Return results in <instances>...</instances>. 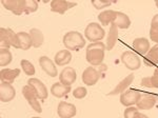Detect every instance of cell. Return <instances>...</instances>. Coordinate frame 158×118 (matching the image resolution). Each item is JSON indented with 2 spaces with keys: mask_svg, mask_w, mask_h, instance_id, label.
Wrapping results in <instances>:
<instances>
[{
  "mask_svg": "<svg viewBox=\"0 0 158 118\" xmlns=\"http://www.w3.org/2000/svg\"><path fill=\"white\" fill-rule=\"evenodd\" d=\"M106 48L101 41L92 42L86 47L85 59L91 65H100L103 62L104 52Z\"/></svg>",
  "mask_w": 158,
  "mask_h": 118,
  "instance_id": "cell-1",
  "label": "cell"
},
{
  "mask_svg": "<svg viewBox=\"0 0 158 118\" xmlns=\"http://www.w3.org/2000/svg\"><path fill=\"white\" fill-rule=\"evenodd\" d=\"M62 43L69 51H78L85 48L86 42L81 33L76 32V31H71L63 36Z\"/></svg>",
  "mask_w": 158,
  "mask_h": 118,
  "instance_id": "cell-2",
  "label": "cell"
},
{
  "mask_svg": "<svg viewBox=\"0 0 158 118\" xmlns=\"http://www.w3.org/2000/svg\"><path fill=\"white\" fill-rule=\"evenodd\" d=\"M0 44L1 48H10L11 47L15 48H19V40L17 34L13 32L12 29H0Z\"/></svg>",
  "mask_w": 158,
  "mask_h": 118,
  "instance_id": "cell-3",
  "label": "cell"
},
{
  "mask_svg": "<svg viewBox=\"0 0 158 118\" xmlns=\"http://www.w3.org/2000/svg\"><path fill=\"white\" fill-rule=\"evenodd\" d=\"M106 35V31L97 22H91L85 30V36L91 42H98L102 40Z\"/></svg>",
  "mask_w": 158,
  "mask_h": 118,
  "instance_id": "cell-4",
  "label": "cell"
},
{
  "mask_svg": "<svg viewBox=\"0 0 158 118\" xmlns=\"http://www.w3.org/2000/svg\"><path fill=\"white\" fill-rule=\"evenodd\" d=\"M120 60L126 65V68L129 69L130 71L138 70L140 65H141V61H140L139 56L134 52H131V51H126V52L122 53Z\"/></svg>",
  "mask_w": 158,
  "mask_h": 118,
  "instance_id": "cell-5",
  "label": "cell"
},
{
  "mask_svg": "<svg viewBox=\"0 0 158 118\" xmlns=\"http://www.w3.org/2000/svg\"><path fill=\"white\" fill-rule=\"evenodd\" d=\"M22 94H23L24 98L27 99L29 104L32 107V109L34 110L35 112H37V113L42 112V107L40 106V102L38 101L39 98L37 97V95L35 93L34 90L32 89V86H30L29 84L24 86L23 88H22Z\"/></svg>",
  "mask_w": 158,
  "mask_h": 118,
  "instance_id": "cell-6",
  "label": "cell"
},
{
  "mask_svg": "<svg viewBox=\"0 0 158 118\" xmlns=\"http://www.w3.org/2000/svg\"><path fill=\"white\" fill-rule=\"evenodd\" d=\"M140 96H141V93L139 91L134 89H128L120 94V103L127 107H133L138 102Z\"/></svg>",
  "mask_w": 158,
  "mask_h": 118,
  "instance_id": "cell-7",
  "label": "cell"
},
{
  "mask_svg": "<svg viewBox=\"0 0 158 118\" xmlns=\"http://www.w3.org/2000/svg\"><path fill=\"white\" fill-rule=\"evenodd\" d=\"M158 101V96L149 93H141L138 102L136 103L138 110H151Z\"/></svg>",
  "mask_w": 158,
  "mask_h": 118,
  "instance_id": "cell-8",
  "label": "cell"
},
{
  "mask_svg": "<svg viewBox=\"0 0 158 118\" xmlns=\"http://www.w3.org/2000/svg\"><path fill=\"white\" fill-rule=\"evenodd\" d=\"M27 84H29L30 86H32V89L35 91V93H36L37 97L39 99L44 100V99L48 98L49 92H48L47 86H45L44 83H43L42 81H40L39 79L33 78L32 77V78H30L29 80H27Z\"/></svg>",
  "mask_w": 158,
  "mask_h": 118,
  "instance_id": "cell-9",
  "label": "cell"
},
{
  "mask_svg": "<svg viewBox=\"0 0 158 118\" xmlns=\"http://www.w3.org/2000/svg\"><path fill=\"white\" fill-rule=\"evenodd\" d=\"M99 78H100V74L99 72L94 69L93 66H89L86 68L82 73V76H81V79H82V82L85 84V86H95L96 83L98 82Z\"/></svg>",
  "mask_w": 158,
  "mask_h": 118,
  "instance_id": "cell-10",
  "label": "cell"
},
{
  "mask_svg": "<svg viewBox=\"0 0 158 118\" xmlns=\"http://www.w3.org/2000/svg\"><path fill=\"white\" fill-rule=\"evenodd\" d=\"M77 110L75 104L65 101H60L57 107V114L60 118H73L75 117Z\"/></svg>",
  "mask_w": 158,
  "mask_h": 118,
  "instance_id": "cell-11",
  "label": "cell"
},
{
  "mask_svg": "<svg viewBox=\"0 0 158 118\" xmlns=\"http://www.w3.org/2000/svg\"><path fill=\"white\" fill-rule=\"evenodd\" d=\"M2 6L15 15L24 13V0H2Z\"/></svg>",
  "mask_w": 158,
  "mask_h": 118,
  "instance_id": "cell-12",
  "label": "cell"
},
{
  "mask_svg": "<svg viewBox=\"0 0 158 118\" xmlns=\"http://www.w3.org/2000/svg\"><path fill=\"white\" fill-rule=\"evenodd\" d=\"M76 6H77L76 2H70L65 1V0H53V1H51V11L63 15L71 7H74Z\"/></svg>",
  "mask_w": 158,
  "mask_h": 118,
  "instance_id": "cell-13",
  "label": "cell"
},
{
  "mask_svg": "<svg viewBox=\"0 0 158 118\" xmlns=\"http://www.w3.org/2000/svg\"><path fill=\"white\" fill-rule=\"evenodd\" d=\"M77 79V73H76L75 69L71 68V66H67L63 69L59 74V82H61L64 86H72Z\"/></svg>",
  "mask_w": 158,
  "mask_h": 118,
  "instance_id": "cell-14",
  "label": "cell"
},
{
  "mask_svg": "<svg viewBox=\"0 0 158 118\" xmlns=\"http://www.w3.org/2000/svg\"><path fill=\"white\" fill-rule=\"evenodd\" d=\"M16 96L15 88L11 83L1 82L0 84V100L2 102H10Z\"/></svg>",
  "mask_w": 158,
  "mask_h": 118,
  "instance_id": "cell-15",
  "label": "cell"
},
{
  "mask_svg": "<svg viewBox=\"0 0 158 118\" xmlns=\"http://www.w3.org/2000/svg\"><path fill=\"white\" fill-rule=\"evenodd\" d=\"M39 65L50 77H57L58 72L55 63L48 56H41L39 58Z\"/></svg>",
  "mask_w": 158,
  "mask_h": 118,
  "instance_id": "cell-16",
  "label": "cell"
},
{
  "mask_svg": "<svg viewBox=\"0 0 158 118\" xmlns=\"http://www.w3.org/2000/svg\"><path fill=\"white\" fill-rule=\"evenodd\" d=\"M20 69H2L0 71V79L1 82L6 83H13L15 79L19 76Z\"/></svg>",
  "mask_w": 158,
  "mask_h": 118,
  "instance_id": "cell-17",
  "label": "cell"
},
{
  "mask_svg": "<svg viewBox=\"0 0 158 118\" xmlns=\"http://www.w3.org/2000/svg\"><path fill=\"white\" fill-rule=\"evenodd\" d=\"M134 77L135 76L133 75V74H130V75H128L127 77H124V79H122L120 82H119L115 88H114V90H112L108 95H110V96H113V95H116V94L123 93L124 91L128 90L129 86H131V83L133 82Z\"/></svg>",
  "mask_w": 158,
  "mask_h": 118,
  "instance_id": "cell-18",
  "label": "cell"
},
{
  "mask_svg": "<svg viewBox=\"0 0 158 118\" xmlns=\"http://www.w3.org/2000/svg\"><path fill=\"white\" fill-rule=\"evenodd\" d=\"M55 63L59 66H63L67 65L72 61V53L69 50H60L59 52H57V54L54 57Z\"/></svg>",
  "mask_w": 158,
  "mask_h": 118,
  "instance_id": "cell-19",
  "label": "cell"
},
{
  "mask_svg": "<svg viewBox=\"0 0 158 118\" xmlns=\"http://www.w3.org/2000/svg\"><path fill=\"white\" fill-rule=\"evenodd\" d=\"M133 48L140 55H144L150 51V42L147 38H136L133 41Z\"/></svg>",
  "mask_w": 158,
  "mask_h": 118,
  "instance_id": "cell-20",
  "label": "cell"
},
{
  "mask_svg": "<svg viewBox=\"0 0 158 118\" xmlns=\"http://www.w3.org/2000/svg\"><path fill=\"white\" fill-rule=\"evenodd\" d=\"M70 92H71V86H64V84H62L61 82H55L51 86V94L54 97H57V98H61V97L65 96Z\"/></svg>",
  "mask_w": 158,
  "mask_h": 118,
  "instance_id": "cell-21",
  "label": "cell"
},
{
  "mask_svg": "<svg viewBox=\"0 0 158 118\" xmlns=\"http://www.w3.org/2000/svg\"><path fill=\"white\" fill-rule=\"evenodd\" d=\"M117 39H118V27H116L115 23H112L111 27H110L108 38H106V50L108 51L113 50V48L116 44Z\"/></svg>",
  "mask_w": 158,
  "mask_h": 118,
  "instance_id": "cell-22",
  "label": "cell"
},
{
  "mask_svg": "<svg viewBox=\"0 0 158 118\" xmlns=\"http://www.w3.org/2000/svg\"><path fill=\"white\" fill-rule=\"evenodd\" d=\"M117 12L112 11V10H106V11H102L100 14L98 15V19L100 21V23L103 27H106L109 24H112L116 19Z\"/></svg>",
  "mask_w": 158,
  "mask_h": 118,
  "instance_id": "cell-23",
  "label": "cell"
},
{
  "mask_svg": "<svg viewBox=\"0 0 158 118\" xmlns=\"http://www.w3.org/2000/svg\"><path fill=\"white\" fill-rule=\"evenodd\" d=\"M17 36H18L19 48H20V50L27 51L31 47H33L32 38H31L30 33L19 32V33H17Z\"/></svg>",
  "mask_w": 158,
  "mask_h": 118,
  "instance_id": "cell-24",
  "label": "cell"
},
{
  "mask_svg": "<svg viewBox=\"0 0 158 118\" xmlns=\"http://www.w3.org/2000/svg\"><path fill=\"white\" fill-rule=\"evenodd\" d=\"M30 35H31V38H32L33 47L34 48H38L43 44L44 36H43V33L40 30L36 29V27H33V29L30 30Z\"/></svg>",
  "mask_w": 158,
  "mask_h": 118,
  "instance_id": "cell-25",
  "label": "cell"
},
{
  "mask_svg": "<svg viewBox=\"0 0 158 118\" xmlns=\"http://www.w3.org/2000/svg\"><path fill=\"white\" fill-rule=\"evenodd\" d=\"M143 61L147 65H158V44L150 48V51L146 54Z\"/></svg>",
  "mask_w": 158,
  "mask_h": 118,
  "instance_id": "cell-26",
  "label": "cell"
},
{
  "mask_svg": "<svg viewBox=\"0 0 158 118\" xmlns=\"http://www.w3.org/2000/svg\"><path fill=\"white\" fill-rule=\"evenodd\" d=\"M113 23H115L118 29L127 30V29H129L130 25H131V20H130V18L127 14H124V13H122V12H117L116 19Z\"/></svg>",
  "mask_w": 158,
  "mask_h": 118,
  "instance_id": "cell-27",
  "label": "cell"
},
{
  "mask_svg": "<svg viewBox=\"0 0 158 118\" xmlns=\"http://www.w3.org/2000/svg\"><path fill=\"white\" fill-rule=\"evenodd\" d=\"M140 84L146 88H154L158 89V68L155 69L154 74L151 77H144L141 79Z\"/></svg>",
  "mask_w": 158,
  "mask_h": 118,
  "instance_id": "cell-28",
  "label": "cell"
},
{
  "mask_svg": "<svg viewBox=\"0 0 158 118\" xmlns=\"http://www.w3.org/2000/svg\"><path fill=\"white\" fill-rule=\"evenodd\" d=\"M13 60V55L12 52L10 51V48H1L0 50V65L1 66H6L12 62Z\"/></svg>",
  "mask_w": 158,
  "mask_h": 118,
  "instance_id": "cell-29",
  "label": "cell"
},
{
  "mask_svg": "<svg viewBox=\"0 0 158 118\" xmlns=\"http://www.w3.org/2000/svg\"><path fill=\"white\" fill-rule=\"evenodd\" d=\"M20 65H21V69L23 70L25 75H27V76L35 75V72H36L35 71V66L32 62H30L29 60H27V59H22V60L20 61Z\"/></svg>",
  "mask_w": 158,
  "mask_h": 118,
  "instance_id": "cell-30",
  "label": "cell"
},
{
  "mask_svg": "<svg viewBox=\"0 0 158 118\" xmlns=\"http://www.w3.org/2000/svg\"><path fill=\"white\" fill-rule=\"evenodd\" d=\"M38 10V2L35 0H24V14L35 13Z\"/></svg>",
  "mask_w": 158,
  "mask_h": 118,
  "instance_id": "cell-31",
  "label": "cell"
},
{
  "mask_svg": "<svg viewBox=\"0 0 158 118\" xmlns=\"http://www.w3.org/2000/svg\"><path fill=\"white\" fill-rule=\"evenodd\" d=\"M113 3V1H108V0H92V4L96 10H102L110 6Z\"/></svg>",
  "mask_w": 158,
  "mask_h": 118,
  "instance_id": "cell-32",
  "label": "cell"
},
{
  "mask_svg": "<svg viewBox=\"0 0 158 118\" xmlns=\"http://www.w3.org/2000/svg\"><path fill=\"white\" fill-rule=\"evenodd\" d=\"M88 94V90L85 86H78L73 91V96L75 97L76 99H82L85 98Z\"/></svg>",
  "mask_w": 158,
  "mask_h": 118,
  "instance_id": "cell-33",
  "label": "cell"
},
{
  "mask_svg": "<svg viewBox=\"0 0 158 118\" xmlns=\"http://www.w3.org/2000/svg\"><path fill=\"white\" fill-rule=\"evenodd\" d=\"M138 112V109L137 107H129L124 110V113H123V117L124 118H133L135 113Z\"/></svg>",
  "mask_w": 158,
  "mask_h": 118,
  "instance_id": "cell-34",
  "label": "cell"
},
{
  "mask_svg": "<svg viewBox=\"0 0 158 118\" xmlns=\"http://www.w3.org/2000/svg\"><path fill=\"white\" fill-rule=\"evenodd\" d=\"M151 30H153V31H157V32H158V14H156L154 17L152 18V21H151Z\"/></svg>",
  "mask_w": 158,
  "mask_h": 118,
  "instance_id": "cell-35",
  "label": "cell"
},
{
  "mask_svg": "<svg viewBox=\"0 0 158 118\" xmlns=\"http://www.w3.org/2000/svg\"><path fill=\"white\" fill-rule=\"evenodd\" d=\"M150 38H151L152 41L156 42L158 44V32H157V31L150 30Z\"/></svg>",
  "mask_w": 158,
  "mask_h": 118,
  "instance_id": "cell-36",
  "label": "cell"
},
{
  "mask_svg": "<svg viewBox=\"0 0 158 118\" xmlns=\"http://www.w3.org/2000/svg\"><path fill=\"white\" fill-rule=\"evenodd\" d=\"M133 118H149V117H148L147 115L142 114V113H140V112L138 111V112L135 113V115H134V117H133Z\"/></svg>",
  "mask_w": 158,
  "mask_h": 118,
  "instance_id": "cell-37",
  "label": "cell"
},
{
  "mask_svg": "<svg viewBox=\"0 0 158 118\" xmlns=\"http://www.w3.org/2000/svg\"><path fill=\"white\" fill-rule=\"evenodd\" d=\"M155 6L158 7V0H156V1H155Z\"/></svg>",
  "mask_w": 158,
  "mask_h": 118,
  "instance_id": "cell-38",
  "label": "cell"
},
{
  "mask_svg": "<svg viewBox=\"0 0 158 118\" xmlns=\"http://www.w3.org/2000/svg\"><path fill=\"white\" fill-rule=\"evenodd\" d=\"M32 118H41V117H32Z\"/></svg>",
  "mask_w": 158,
  "mask_h": 118,
  "instance_id": "cell-39",
  "label": "cell"
}]
</instances>
